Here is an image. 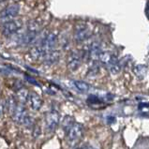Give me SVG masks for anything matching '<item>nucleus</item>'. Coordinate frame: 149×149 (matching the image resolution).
<instances>
[{"label": "nucleus", "mask_w": 149, "mask_h": 149, "mask_svg": "<svg viewBox=\"0 0 149 149\" xmlns=\"http://www.w3.org/2000/svg\"><path fill=\"white\" fill-rule=\"evenodd\" d=\"M91 36V32L89 30L86 24L79 23L76 24L74 26V34H73V39L75 42L77 43H82V42L86 41L87 39H89Z\"/></svg>", "instance_id": "1"}, {"label": "nucleus", "mask_w": 149, "mask_h": 149, "mask_svg": "<svg viewBox=\"0 0 149 149\" xmlns=\"http://www.w3.org/2000/svg\"><path fill=\"white\" fill-rule=\"evenodd\" d=\"M23 26L22 21L20 20H10L4 23L1 26V33L4 36H11L19 31Z\"/></svg>", "instance_id": "2"}, {"label": "nucleus", "mask_w": 149, "mask_h": 149, "mask_svg": "<svg viewBox=\"0 0 149 149\" xmlns=\"http://www.w3.org/2000/svg\"><path fill=\"white\" fill-rule=\"evenodd\" d=\"M84 132V126L82 124H80V123H74V124L70 127V130L67 131L68 141L70 143L77 142L79 139L82 138Z\"/></svg>", "instance_id": "3"}, {"label": "nucleus", "mask_w": 149, "mask_h": 149, "mask_svg": "<svg viewBox=\"0 0 149 149\" xmlns=\"http://www.w3.org/2000/svg\"><path fill=\"white\" fill-rule=\"evenodd\" d=\"M59 121H60V116L57 112L52 111V112L48 113L45 116L46 130L50 132H54L59 125Z\"/></svg>", "instance_id": "4"}, {"label": "nucleus", "mask_w": 149, "mask_h": 149, "mask_svg": "<svg viewBox=\"0 0 149 149\" xmlns=\"http://www.w3.org/2000/svg\"><path fill=\"white\" fill-rule=\"evenodd\" d=\"M58 40V38H57V34L52 32V33H49L47 34L43 39L41 40V43L40 46L43 49V51L45 52V54H47L51 51H53L54 46L56 45V42Z\"/></svg>", "instance_id": "5"}, {"label": "nucleus", "mask_w": 149, "mask_h": 149, "mask_svg": "<svg viewBox=\"0 0 149 149\" xmlns=\"http://www.w3.org/2000/svg\"><path fill=\"white\" fill-rule=\"evenodd\" d=\"M82 60H83V57H82V54H81L79 52H71L70 54L69 55L68 57V61H67V66H68V69L71 71H75L77 70L81 64H82Z\"/></svg>", "instance_id": "6"}, {"label": "nucleus", "mask_w": 149, "mask_h": 149, "mask_svg": "<svg viewBox=\"0 0 149 149\" xmlns=\"http://www.w3.org/2000/svg\"><path fill=\"white\" fill-rule=\"evenodd\" d=\"M20 11L19 5H10L5 8L2 11H0V21H10L15 16L18 15Z\"/></svg>", "instance_id": "7"}, {"label": "nucleus", "mask_w": 149, "mask_h": 149, "mask_svg": "<svg viewBox=\"0 0 149 149\" xmlns=\"http://www.w3.org/2000/svg\"><path fill=\"white\" fill-rule=\"evenodd\" d=\"M28 116V113L25 110L24 104H18L17 105L16 109L14 110V112L11 114V118L15 123H18V124H23L24 119L26 118Z\"/></svg>", "instance_id": "8"}, {"label": "nucleus", "mask_w": 149, "mask_h": 149, "mask_svg": "<svg viewBox=\"0 0 149 149\" xmlns=\"http://www.w3.org/2000/svg\"><path fill=\"white\" fill-rule=\"evenodd\" d=\"M28 104L30 106V108L33 109L34 111H38L41 108L42 106V100L41 97L36 94V93H30L28 97Z\"/></svg>", "instance_id": "9"}, {"label": "nucleus", "mask_w": 149, "mask_h": 149, "mask_svg": "<svg viewBox=\"0 0 149 149\" xmlns=\"http://www.w3.org/2000/svg\"><path fill=\"white\" fill-rule=\"evenodd\" d=\"M43 59H44V63L46 65L52 66L54 64L57 63L59 59H60V52H59V51H56V50L51 51V52L45 54Z\"/></svg>", "instance_id": "10"}, {"label": "nucleus", "mask_w": 149, "mask_h": 149, "mask_svg": "<svg viewBox=\"0 0 149 149\" xmlns=\"http://www.w3.org/2000/svg\"><path fill=\"white\" fill-rule=\"evenodd\" d=\"M100 62L104 66L109 67L111 64H112L114 60H116V57L114 56L113 54H112L110 52H101L100 54Z\"/></svg>", "instance_id": "11"}, {"label": "nucleus", "mask_w": 149, "mask_h": 149, "mask_svg": "<svg viewBox=\"0 0 149 149\" xmlns=\"http://www.w3.org/2000/svg\"><path fill=\"white\" fill-rule=\"evenodd\" d=\"M29 54H30V56L32 59L34 60H39V59H41L45 56V52L42 49V47L40 45H38V46H35V47H33L30 52H29Z\"/></svg>", "instance_id": "12"}, {"label": "nucleus", "mask_w": 149, "mask_h": 149, "mask_svg": "<svg viewBox=\"0 0 149 149\" xmlns=\"http://www.w3.org/2000/svg\"><path fill=\"white\" fill-rule=\"evenodd\" d=\"M29 91L26 88H21L17 91V100L19 101L20 104H24L26 103L28 100V97H29Z\"/></svg>", "instance_id": "13"}, {"label": "nucleus", "mask_w": 149, "mask_h": 149, "mask_svg": "<svg viewBox=\"0 0 149 149\" xmlns=\"http://www.w3.org/2000/svg\"><path fill=\"white\" fill-rule=\"evenodd\" d=\"M17 105H18V103H17V100L14 97L10 96L7 99V100H6V110L10 114H12V113L14 112V110L16 109Z\"/></svg>", "instance_id": "14"}, {"label": "nucleus", "mask_w": 149, "mask_h": 149, "mask_svg": "<svg viewBox=\"0 0 149 149\" xmlns=\"http://www.w3.org/2000/svg\"><path fill=\"white\" fill-rule=\"evenodd\" d=\"M40 28H41V24L38 20H32L27 24L28 32L38 33V32L40 30Z\"/></svg>", "instance_id": "15"}, {"label": "nucleus", "mask_w": 149, "mask_h": 149, "mask_svg": "<svg viewBox=\"0 0 149 149\" xmlns=\"http://www.w3.org/2000/svg\"><path fill=\"white\" fill-rule=\"evenodd\" d=\"M74 86L80 92L83 93H86L90 89V86L86 82H84V81H75Z\"/></svg>", "instance_id": "16"}, {"label": "nucleus", "mask_w": 149, "mask_h": 149, "mask_svg": "<svg viewBox=\"0 0 149 149\" xmlns=\"http://www.w3.org/2000/svg\"><path fill=\"white\" fill-rule=\"evenodd\" d=\"M109 70L112 72V74H117L118 72H120L121 70V65L120 63L118 62V60H114L111 65L109 66Z\"/></svg>", "instance_id": "17"}, {"label": "nucleus", "mask_w": 149, "mask_h": 149, "mask_svg": "<svg viewBox=\"0 0 149 149\" xmlns=\"http://www.w3.org/2000/svg\"><path fill=\"white\" fill-rule=\"evenodd\" d=\"M99 72H100V66L97 63H94L89 68V70L87 71V76H89V77H94V76L99 74Z\"/></svg>", "instance_id": "18"}, {"label": "nucleus", "mask_w": 149, "mask_h": 149, "mask_svg": "<svg viewBox=\"0 0 149 149\" xmlns=\"http://www.w3.org/2000/svg\"><path fill=\"white\" fill-rule=\"evenodd\" d=\"M73 124H74L73 119H72L70 116H67V117H65V119H64V121H63V127L65 129L66 131H68L70 130V127Z\"/></svg>", "instance_id": "19"}, {"label": "nucleus", "mask_w": 149, "mask_h": 149, "mask_svg": "<svg viewBox=\"0 0 149 149\" xmlns=\"http://www.w3.org/2000/svg\"><path fill=\"white\" fill-rule=\"evenodd\" d=\"M5 111H6V101L0 100V117L3 116Z\"/></svg>", "instance_id": "20"}, {"label": "nucleus", "mask_w": 149, "mask_h": 149, "mask_svg": "<svg viewBox=\"0 0 149 149\" xmlns=\"http://www.w3.org/2000/svg\"><path fill=\"white\" fill-rule=\"evenodd\" d=\"M25 78H26V80L28 81L29 83H31V84H35V86H39V83H38V82H37V81H36L35 79L31 78L30 76L26 75V76H25Z\"/></svg>", "instance_id": "21"}, {"label": "nucleus", "mask_w": 149, "mask_h": 149, "mask_svg": "<svg viewBox=\"0 0 149 149\" xmlns=\"http://www.w3.org/2000/svg\"><path fill=\"white\" fill-rule=\"evenodd\" d=\"M86 149H96L94 147H90V146H86Z\"/></svg>", "instance_id": "22"}, {"label": "nucleus", "mask_w": 149, "mask_h": 149, "mask_svg": "<svg viewBox=\"0 0 149 149\" xmlns=\"http://www.w3.org/2000/svg\"><path fill=\"white\" fill-rule=\"evenodd\" d=\"M78 149H86V146H84V147H81V148H78Z\"/></svg>", "instance_id": "23"}, {"label": "nucleus", "mask_w": 149, "mask_h": 149, "mask_svg": "<svg viewBox=\"0 0 149 149\" xmlns=\"http://www.w3.org/2000/svg\"><path fill=\"white\" fill-rule=\"evenodd\" d=\"M1 4V3H0ZM0 11H2V8H1V5H0Z\"/></svg>", "instance_id": "24"}]
</instances>
